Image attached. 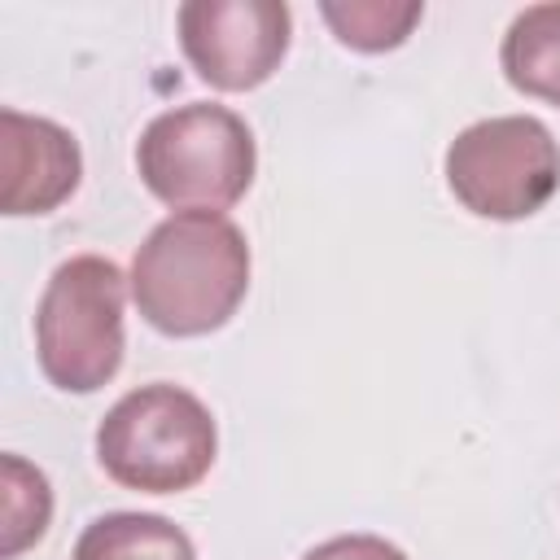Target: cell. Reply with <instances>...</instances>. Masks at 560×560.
Returning <instances> with one entry per match:
<instances>
[{"instance_id":"8fae6325","label":"cell","mask_w":560,"mask_h":560,"mask_svg":"<svg viewBox=\"0 0 560 560\" xmlns=\"http://www.w3.org/2000/svg\"><path fill=\"white\" fill-rule=\"evenodd\" d=\"M0 481H4L0 560H13V556H22L26 547H35L48 534V521H52V486H48V477L35 464H26L13 451L0 459Z\"/></svg>"},{"instance_id":"7c38bea8","label":"cell","mask_w":560,"mask_h":560,"mask_svg":"<svg viewBox=\"0 0 560 560\" xmlns=\"http://www.w3.org/2000/svg\"><path fill=\"white\" fill-rule=\"evenodd\" d=\"M302 560H407L402 547L376 538V534H337L319 547H311Z\"/></svg>"},{"instance_id":"3957f363","label":"cell","mask_w":560,"mask_h":560,"mask_svg":"<svg viewBox=\"0 0 560 560\" xmlns=\"http://www.w3.org/2000/svg\"><path fill=\"white\" fill-rule=\"evenodd\" d=\"M219 455V429L210 407L184 385L153 381L127 389L96 424L101 468L140 494L192 490Z\"/></svg>"},{"instance_id":"5b68a950","label":"cell","mask_w":560,"mask_h":560,"mask_svg":"<svg viewBox=\"0 0 560 560\" xmlns=\"http://www.w3.org/2000/svg\"><path fill=\"white\" fill-rule=\"evenodd\" d=\"M455 201L494 223L538 214L560 188V144L542 118L494 114L464 127L442 158Z\"/></svg>"},{"instance_id":"6da1fadb","label":"cell","mask_w":560,"mask_h":560,"mask_svg":"<svg viewBox=\"0 0 560 560\" xmlns=\"http://www.w3.org/2000/svg\"><path fill=\"white\" fill-rule=\"evenodd\" d=\"M127 280L149 328L206 337L223 328L249 293V241L228 214L179 210L144 236Z\"/></svg>"},{"instance_id":"8992f818","label":"cell","mask_w":560,"mask_h":560,"mask_svg":"<svg viewBox=\"0 0 560 560\" xmlns=\"http://www.w3.org/2000/svg\"><path fill=\"white\" fill-rule=\"evenodd\" d=\"M175 26L197 79L219 92H254L280 70L293 13L284 0H188Z\"/></svg>"},{"instance_id":"52a82bcc","label":"cell","mask_w":560,"mask_h":560,"mask_svg":"<svg viewBox=\"0 0 560 560\" xmlns=\"http://www.w3.org/2000/svg\"><path fill=\"white\" fill-rule=\"evenodd\" d=\"M4 214H48L57 210L83 179L79 140L39 114L4 109Z\"/></svg>"},{"instance_id":"ba28073f","label":"cell","mask_w":560,"mask_h":560,"mask_svg":"<svg viewBox=\"0 0 560 560\" xmlns=\"http://www.w3.org/2000/svg\"><path fill=\"white\" fill-rule=\"evenodd\" d=\"M499 66L516 92L560 109V0L529 4L508 22Z\"/></svg>"},{"instance_id":"30bf717a","label":"cell","mask_w":560,"mask_h":560,"mask_svg":"<svg viewBox=\"0 0 560 560\" xmlns=\"http://www.w3.org/2000/svg\"><path fill=\"white\" fill-rule=\"evenodd\" d=\"M319 18L332 26V35L354 52H389L398 48L416 22L424 18L420 0H324Z\"/></svg>"},{"instance_id":"9c48e42d","label":"cell","mask_w":560,"mask_h":560,"mask_svg":"<svg viewBox=\"0 0 560 560\" xmlns=\"http://www.w3.org/2000/svg\"><path fill=\"white\" fill-rule=\"evenodd\" d=\"M70 560H197L192 538L158 512H105L83 525Z\"/></svg>"},{"instance_id":"7a4b0ae2","label":"cell","mask_w":560,"mask_h":560,"mask_svg":"<svg viewBox=\"0 0 560 560\" xmlns=\"http://www.w3.org/2000/svg\"><path fill=\"white\" fill-rule=\"evenodd\" d=\"M140 184L179 210H214L236 206L258 171V144L249 122L214 101H188L149 118L136 140Z\"/></svg>"},{"instance_id":"277c9868","label":"cell","mask_w":560,"mask_h":560,"mask_svg":"<svg viewBox=\"0 0 560 560\" xmlns=\"http://www.w3.org/2000/svg\"><path fill=\"white\" fill-rule=\"evenodd\" d=\"M127 289L131 280L101 254H74L48 276L35 306V359L48 385L96 394L118 376L127 350Z\"/></svg>"}]
</instances>
